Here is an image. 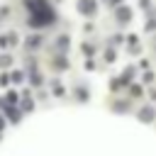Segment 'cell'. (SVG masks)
Instances as JSON below:
<instances>
[{
  "mask_svg": "<svg viewBox=\"0 0 156 156\" xmlns=\"http://www.w3.org/2000/svg\"><path fill=\"white\" fill-rule=\"evenodd\" d=\"M115 110H119V112H122V110H127V105H124V102H115Z\"/></svg>",
  "mask_w": 156,
  "mask_h": 156,
  "instance_id": "e0dca14e",
  "label": "cell"
},
{
  "mask_svg": "<svg viewBox=\"0 0 156 156\" xmlns=\"http://www.w3.org/2000/svg\"><path fill=\"white\" fill-rule=\"evenodd\" d=\"M27 10H29V24L32 27H46V24H54L56 22V15L54 10L49 7L46 0H24Z\"/></svg>",
  "mask_w": 156,
  "mask_h": 156,
  "instance_id": "6da1fadb",
  "label": "cell"
},
{
  "mask_svg": "<svg viewBox=\"0 0 156 156\" xmlns=\"http://www.w3.org/2000/svg\"><path fill=\"white\" fill-rule=\"evenodd\" d=\"M54 66H56V68H58V71H63V68H66V66H68V61H66V58H63V56H58V58H56V61H54Z\"/></svg>",
  "mask_w": 156,
  "mask_h": 156,
  "instance_id": "8992f818",
  "label": "cell"
},
{
  "mask_svg": "<svg viewBox=\"0 0 156 156\" xmlns=\"http://www.w3.org/2000/svg\"><path fill=\"white\" fill-rule=\"evenodd\" d=\"M95 10H98L95 0H78V12H83V15H95Z\"/></svg>",
  "mask_w": 156,
  "mask_h": 156,
  "instance_id": "7a4b0ae2",
  "label": "cell"
},
{
  "mask_svg": "<svg viewBox=\"0 0 156 156\" xmlns=\"http://www.w3.org/2000/svg\"><path fill=\"white\" fill-rule=\"evenodd\" d=\"M10 63H12V58H10L7 54H2V56H0V66L5 68V66H10Z\"/></svg>",
  "mask_w": 156,
  "mask_h": 156,
  "instance_id": "9c48e42d",
  "label": "cell"
},
{
  "mask_svg": "<svg viewBox=\"0 0 156 156\" xmlns=\"http://www.w3.org/2000/svg\"><path fill=\"white\" fill-rule=\"evenodd\" d=\"M27 44L34 49V46H39V44H41V37H29V41H27Z\"/></svg>",
  "mask_w": 156,
  "mask_h": 156,
  "instance_id": "ba28073f",
  "label": "cell"
},
{
  "mask_svg": "<svg viewBox=\"0 0 156 156\" xmlns=\"http://www.w3.org/2000/svg\"><path fill=\"white\" fill-rule=\"evenodd\" d=\"M119 2H122V0H110V5H117V7H119Z\"/></svg>",
  "mask_w": 156,
  "mask_h": 156,
  "instance_id": "ac0fdd59",
  "label": "cell"
},
{
  "mask_svg": "<svg viewBox=\"0 0 156 156\" xmlns=\"http://www.w3.org/2000/svg\"><path fill=\"white\" fill-rule=\"evenodd\" d=\"M83 51H85V54H88V56H90V54H93V46H90V44H88V41H85V44H83Z\"/></svg>",
  "mask_w": 156,
  "mask_h": 156,
  "instance_id": "2e32d148",
  "label": "cell"
},
{
  "mask_svg": "<svg viewBox=\"0 0 156 156\" xmlns=\"http://www.w3.org/2000/svg\"><path fill=\"white\" fill-rule=\"evenodd\" d=\"M7 102L15 105V102H17V93H7Z\"/></svg>",
  "mask_w": 156,
  "mask_h": 156,
  "instance_id": "5bb4252c",
  "label": "cell"
},
{
  "mask_svg": "<svg viewBox=\"0 0 156 156\" xmlns=\"http://www.w3.org/2000/svg\"><path fill=\"white\" fill-rule=\"evenodd\" d=\"M2 124H5V122H2V117H0V129H2Z\"/></svg>",
  "mask_w": 156,
  "mask_h": 156,
  "instance_id": "d6986e66",
  "label": "cell"
},
{
  "mask_svg": "<svg viewBox=\"0 0 156 156\" xmlns=\"http://www.w3.org/2000/svg\"><path fill=\"white\" fill-rule=\"evenodd\" d=\"M68 46V39L66 37H58V49H66Z\"/></svg>",
  "mask_w": 156,
  "mask_h": 156,
  "instance_id": "8fae6325",
  "label": "cell"
},
{
  "mask_svg": "<svg viewBox=\"0 0 156 156\" xmlns=\"http://www.w3.org/2000/svg\"><path fill=\"white\" fill-rule=\"evenodd\" d=\"M105 58H107V61H115V51L107 49V51H105Z\"/></svg>",
  "mask_w": 156,
  "mask_h": 156,
  "instance_id": "7c38bea8",
  "label": "cell"
},
{
  "mask_svg": "<svg viewBox=\"0 0 156 156\" xmlns=\"http://www.w3.org/2000/svg\"><path fill=\"white\" fill-rule=\"evenodd\" d=\"M76 93H78V100H85V98H88V93H85V90H83V88H78V90H76Z\"/></svg>",
  "mask_w": 156,
  "mask_h": 156,
  "instance_id": "4fadbf2b",
  "label": "cell"
},
{
  "mask_svg": "<svg viewBox=\"0 0 156 156\" xmlns=\"http://www.w3.org/2000/svg\"><path fill=\"white\" fill-rule=\"evenodd\" d=\"M139 119H141V122H151V119H154V110H151V107H141V110H139Z\"/></svg>",
  "mask_w": 156,
  "mask_h": 156,
  "instance_id": "5b68a950",
  "label": "cell"
},
{
  "mask_svg": "<svg viewBox=\"0 0 156 156\" xmlns=\"http://www.w3.org/2000/svg\"><path fill=\"white\" fill-rule=\"evenodd\" d=\"M146 29H149V32H154V29H156V22H154V20H149V22H146Z\"/></svg>",
  "mask_w": 156,
  "mask_h": 156,
  "instance_id": "9a60e30c",
  "label": "cell"
},
{
  "mask_svg": "<svg viewBox=\"0 0 156 156\" xmlns=\"http://www.w3.org/2000/svg\"><path fill=\"white\" fill-rule=\"evenodd\" d=\"M12 80H15V83H22V80H24V76H22L20 71H15V73H12Z\"/></svg>",
  "mask_w": 156,
  "mask_h": 156,
  "instance_id": "30bf717a",
  "label": "cell"
},
{
  "mask_svg": "<svg viewBox=\"0 0 156 156\" xmlns=\"http://www.w3.org/2000/svg\"><path fill=\"white\" fill-rule=\"evenodd\" d=\"M7 119H12V122H20V112H17V110H7Z\"/></svg>",
  "mask_w": 156,
  "mask_h": 156,
  "instance_id": "52a82bcc",
  "label": "cell"
},
{
  "mask_svg": "<svg viewBox=\"0 0 156 156\" xmlns=\"http://www.w3.org/2000/svg\"><path fill=\"white\" fill-rule=\"evenodd\" d=\"M15 44H17V34H15V32L0 37V46H15Z\"/></svg>",
  "mask_w": 156,
  "mask_h": 156,
  "instance_id": "277c9868",
  "label": "cell"
},
{
  "mask_svg": "<svg viewBox=\"0 0 156 156\" xmlns=\"http://www.w3.org/2000/svg\"><path fill=\"white\" fill-rule=\"evenodd\" d=\"M115 15H117V22H122V24H124V22H129V20H132V10H129V7H124V5H119V7H117V12H115Z\"/></svg>",
  "mask_w": 156,
  "mask_h": 156,
  "instance_id": "3957f363",
  "label": "cell"
}]
</instances>
